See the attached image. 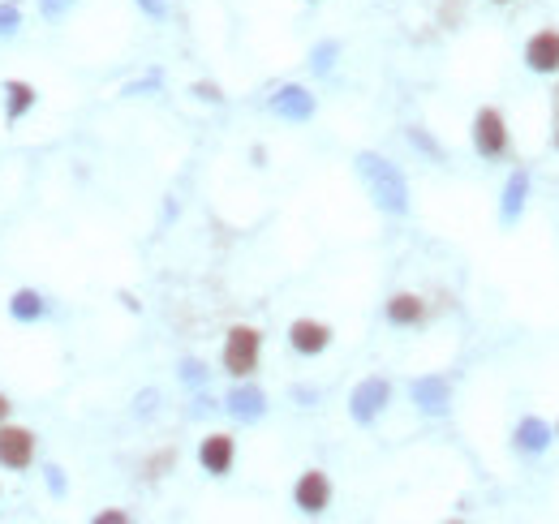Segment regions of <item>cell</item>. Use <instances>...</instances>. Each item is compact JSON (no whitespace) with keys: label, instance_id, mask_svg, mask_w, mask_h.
I'll return each mask as SVG.
<instances>
[{"label":"cell","instance_id":"obj_11","mask_svg":"<svg viewBox=\"0 0 559 524\" xmlns=\"http://www.w3.org/2000/svg\"><path fill=\"white\" fill-rule=\"evenodd\" d=\"M409 400L418 404L426 417H443L452 409V383L443 374H422L409 383Z\"/></svg>","mask_w":559,"mask_h":524},{"label":"cell","instance_id":"obj_20","mask_svg":"<svg viewBox=\"0 0 559 524\" xmlns=\"http://www.w3.org/2000/svg\"><path fill=\"white\" fill-rule=\"evenodd\" d=\"M405 134H409V142H413V147H418L422 155H430V159H448V151H443V147H439V142H435V138H430V134H426V129H422V125H409V129H405Z\"/></svg>","mask_w":559,"mask_h":524},{"label":"cell","instance_id":"obj_31","mask_svg":"<svg viewBox=\"0 0 559 524\" xmlns=\"http://www.w3.org/2000/svg\"><path fill=\"white\" fill-rule=\"evenodd\" d=\"M129 520V512H99L95 516V524H125Z\"/></svg>","mask_w":559,"mask_h":524},{"label":"cell","instance_id":"obj_4","mask_svg":"<svg viewBox=\"0 0 559 524\" xmlns=\"http://www.w3.org/2000/svg\"><path fill=\"white\" fill-rule=\"evenodd\" d=\"M387 404H392V383H387L383 374H366L362 383L349 391V417L357 426H375L387 413Z\"/></svg>","mask_w":559,"mask_h":524},{"label":"cell","instance_id":"obj_8","mask_svg":"<svg viewBox=\"0 0 559 524\" xmlns=\"http://www.w3.org/2000/svg\"><path fill=\"white\" fill-rule=\"evenodd\" d=\"M237 464V439L228 430H211L203 443H198V469L207 477H228Z\"/></svg>","mask_w":559,"mask_h":524},{"label":"cell","instance_id":"obj_35","mask_svg":"<svg viewBox=\"0 0 559 524\" xmlns=\"http://www.w3.org/2000/svg\"><path fill=\"white\" fill-rule=\"evenodd\" d=\"M555 151H559V125H555Z\"/></svg>","mask_w":559,"mask_h":524},{"label":"cell","instance_id":"obj_24","mask_svg":"<svg viewBox=\"0 0 559 524\" xmlns=\"http://www.w3.org/2000/svg\"><path fill=\"white\" fill-rule=\"evenodd\" d=\"M160 82H164V74H147V78H138V82L121 86V95L129 99V95H142V91H160Z\"/></svg>","mask_w":559,"mask_h":524},{"label":"cell","instance_id":"obj_9","mask_svg":"<svg viewBox=\"0 0 559 524\" xmlns=\"http://www.w3.org/2000/svg\"><path fill=\"white\" fill-rule=\"evenodd\" d=\"M336 331L323 323V318H293L289 323V348L297 357H323L332 348Z\"/></svg>","mask_w":559,"mask_h":524},{"label":"cell","instance_id":"obj_23","mask_svg":"<svg viewBox=\"0 0 559 524\" xmlns=\"http://www.w3.org/2000/svg\"><path fill=\"white\" fill-rule=\"evenodd\" d=\"M190 95H194V99H203V104H224V86H220V82H207V78H203V82H194V86H190Z\"/></svg>","mask_w":559,"mask_h":524},{"label":"cell","instance_id":"obj_27","mask_svg":"<svg viewBox=\"0 0 559 524\" xmlns=\"http://www.w3.org/2000/svg\"><path fill=\"white\" fill-rule=\"evenodd\" d=\"M134 5H138L142 13H147V18H155V22H164V18H168V5H164V0H134Z\"/></svg>","mask_w":559,"mask_h":524},{"label":"cell","instance_id":"obj_17","mask_svg":"<svg viewBox=\"0 0 559 524\" xmlns=\"http://www.w3.org/2000/svg\"><path fill=\"white\" fill-rule=\"evenodd\" d=\"M48 314V301H43L39 288H13L9 293V318L13 323H39Z\"/></svg>","mask_w":559,"mask_h":524},{"label":"cell","instance_id":"obj_19","mask_svg":"<svg viewBox=\"0 0 559 524\" xmlns=\"http://www.w3.org/2000/svg\"><path fill=\"white\" fill-rule=\"evenodd\" d=\"M336 56H340V43L336 39L314 43V48H310V69H314V74H327V69L336 65Z\"/></svg>","mask_w":559,"mask_h":524},{"label":"cell","instance_id":"obj_6","mask_svg":"<svg viewBox=\"0 0 559 524\" xmlns=\"http://www.w3.org/2000/svg\"><path fill=\"white\" fill-rule=\"evenodd\" d=\"M267 108L280 116V121H289V125H306L314 112H319V99H314L310 86H301V82H284L276 86V95L267 99Z\"/></svg>","mask_w":559,"mask_h":524},{"label":"cell","instance_id":"obj_15","mask_svg":"<svg viewBox=\"0 0 559 524\" xmlns=\"http://www.w3.org/2000/svg\"><path fill=\"white\" fill-rule=\"evenodd\" d=\"M383 318L392 327H422L426 318H430V305H426V297L409 293V288H400V293H392V297L383 301Z\"/></svg>","mask_w":559,"mask_h":524},{"label":"cell","instance_id":"obj_34","mask_svg":"<svg viewBox=\"0 0 559 524\" xmlns=\"http://www.w3.org/2000/svg\"><path fill=\"white\" fill-rule=\"evenodd\" d=\"M491 5H512V0H491Z\"/></svg>","mask_w":559,"mask_h":524},{"label":"cell","instance_id":"obj_36","mask_svg":"<svg viewBox=\"0 0 559 524\" xmlns=\"http://www.w3.org/2000/svg\"><path fill=\"white\" fill-rule=\"evenodd\" d=\"M555 439H559V421H555Z\"/></svg>","mask_w":559,"mask_h":524},{"label":"cell","instance_id":"obj_12","mask_svg":"<svg viewBox=\"0 0 559 524\" xmlns=\"http://www.w3.org/2000/svg\"><path fill=\"white\" fill-rule=\"evenodd\" d=\"M529 189H534V177H529V168H512L508 181H504V194H499V224L504 228H516L521 224V215L529 207Z\"/></svg>","mask_w":559,"mask_h":524},{"label":"cell","instance_id":"obj_28","mask_svg":"<svg viewBox=\"0 0 559 524\" xmlns=\"http://www.w3.org/2000/svg\"><path fill=\"white\" fill-rule=\"evenodd\" d=\"M155 404H160V391H142V396H138V417L155 413Z\"/></svg>","mask_w":559,"mask_h":524},{"label":"cell","instance_id":"obj_29","mask_svg":"<svg viewBox=\"0 0 559 524\" xmlns=\"http://www.w3.org/2000/svg\"><path fill=\"white\" fill-rule=\"evenodd\" d=\"M293 400H297V404H306V409H310V404L319 400V391H314V387H293Z\"/></svg>","mask_w":559,"mask_h":524},{"label":"cell","instance_id":"obj_7","mask_svg":"<svg viewBox=\"0 0 559 524\" xmlns=\"http://www.w3.org/2000/svg\"><path fill=\"white\" fill-rule=\"evenodd\" d=\"M293 507L301 516H323L332 507V477L323 469H306L293 482Z\"/></svg>","mask_w":559,"mask_h":524},{"label":"cell","instance_id":"obj_13","mask_svg":"<svg viewBox=\"0 0 559 524\" xmlns=\"http://www.w3.org/2000/svg\"><path fill=\"white\" fill-rule=\"evenodd\" d=\"M224 413L233 421H246V426H254L258 417H267V391L254 387L250 378H241V383L224 396Z\"/></svg>","mask_w":559,"mask_h":524},{"label":"cell","instance_id":"obj_25","mask_svg":"<svg viewBox=\"0 0 559 524\" xmlns=\"http://www.w3.org/2000/svg\"><path fill=\"white\" fill-rule=\"evenodd\" d=\"M48 490L56 494V499H65L69 482H65V469H61V464H48Z\"/></svg>","mask_w":559,"mask_h":524},{"label":"cell","instance_id":"obj_1","mask_svg":"<svg viewBox=\"0 0 559 524\" xmlns=\"http://www.w3.org/2000/svg\"><path fill=\"white\" fill-rule=\"evenodd\" d=\"M353 164H357V177H362V185L370 189V198H375V207L383 215H409V181L392 159L379 151H357Z\"/></svg>","mask_w":559,"mask_h":524},{"label":"cell","instance_id":"obj_2","mask_svg":"<svg viewBox=\"0 0 559 524\" xmlns=\"http://www.w3.org/2000/svg\"><path fill=\"white\" fill-rule=\"evenodd\" d=\"M258 361H263V331L254 323H233L224 331V348H220V366L228 378H254Z\"/></svg>","mask_w":559,"mask_h":524},{"label":"cell","instance_id":"obj_5","mask_svg":"<svg viewBox=\"0 0 559 524\" xmlns=\"http://www.w3.org/2000/svg\"><path fill=\"white\" fill-rule=\"evenodd\" d=\"M35 451H39V434L31 426H9V421H0V469L26 473L35 464Z\"/></svg>","mask_w":559,"mask_h":524},{"label":"cell","instance_id":"obj_10","mask_svg":"<svg viewBox=\"0 0 559 524\" xmlns=\"http://www.w3.org/2000/svg\"><path fill=\"white\" fill-rule=\"evenodd\" d=\"M525 69L529 74H542V78L559 74V31L555 26H542V31L525 39Z\"/></svg>","mask_w":559,"mask_h":524},{"label":"cell","instance_id":"obj_37","mask_svg":"<svg viewBox=\"0 0 559 524\" xmlns=\"http://www.w3.org/2000/svg\"><path fill=\"white\" fill-rule=\"evenodd\" d=\"M310 5H314V0H310Z\"/></svg>","mask_w":559,"mask_h":524},{"label":"cell","instance_id":"obj_21","mask_svg":"<svg viewBox=\"0 0 559 524\" xmlns=\"http://www.w3.org/2000/svg\"><path fill=\"white\" fill-rule=\"evenodd\" d=\"M18 26H22V5L18 0H0V39L18 35Z\"/></svg>","mask_w":559,"mask_h":524},{"label":"cell","instance_id":"obj_38","mask_svg":"<svg viewBox=\"0 0 559 524\" xmlns=\"http://www.w3.org/2000/svg\"><path fill=\"white\" fill-rule=\"evenodd\" d=\"M0 494H5V490H0Z\"/></svg>","mask_w":559,"mask_h":524},{"label":"cell","instance_id":"obj_18","mask_svg":"<svg viewBox=\"0 0 559 524\" xmlns=\"http://www.w3.org/2000/svg\"><path fill=\"white\" fill-rule=\"evenodd\" d=\"M172 464H177V447H164V451L142 460V477H147V482H160V477L172 473Z\"/></svg>","mask_w":559,"mask_h":524},{"label":"cell","instance_id":"obj_33","mask_svg":"<svg viewBox=\"0 0 559 524\" xmlns=\"http://www.w3.org/2000/svg\"><path fill=\"white\" fill-rule=\"evenodd\" d=\"M121 301H125V310H134V314L142 310V305H138V297H134V293H121Z\"/></svg>","mask_w":559,"mask_h":524},{"label":"cell","instance_id":"obj_14","mask_svg":"<svg viewBox=\"0 0 559 524\" xmlns=\"http://www.w3.org/2000/svg\"><path fill=\"white\" fill-rule=\"evenodd\" d=\"M551 443H555V426H551V421H542L538 413H525L521 421H516L512 447L521 451V456H542Z\"/></svg>","mask_w":559,"mask_h":524},{"label":"cell","instance_id":"obj_32","mask_svg":"<svg viewBox=\"0 0 559 524\" xmlns=\"http://www.w3.org/2000/svg\"><path fill=\"white\" fill-rule=\"evenodd\" d=\"M9 417H13V400L0 391V421H9Z\"/></svg>","mask_w":559,"mask_h":524},{"label":"cell","instance_id":"obj_16","mask_svg":"<svg viewBox=\"0 0 559 524\" xmlns=\"http://www.w3.org/2000/svg\"><path fill=\"white\" fill-rule=\"evenodd\" d=\"M0 95H5V121L9 125L22 121V116L39 104L35 82H26V78H5V82H0Z\"/></svg>","mask_w":559,"mask_h":524},{"label":"cell","instance_id":"obj_22","mask_svg":"<svg viewBox=\"0 0 559 524\" xmlns=\"http://www.w3.org/2000/svg\"><path fill=\"white\" fill-rule=\"evenodd\" d=\"M181 383L185 387H207V366L198 357H185L181 361Z\"/></svg>","mask_w":559,"mask_h":524},{"label":"cell","instance_id":"obj_3","mask_svg":"<svg viewBox=\"0 0 559 524\" xmlns=\"http://www.w3.org/2000/svg\"><path fill=\"white\" fill-rule=\"evenodd\" d=\"M469 142L482 159H504L512 151V134H508V116L499 112L495 104H482L473 112V125H469Z\"/></svg>","mask_w":559,"mask_h":524},{"label":"cell","instance_id":"obj_26","mask_svg":"<svg viewBox=\"0 0 559 524\" xmlns=\"http://www.w3.org/2000/svg\"><path fill=\"white\" fill-rule=\"evenodd\" d=\"M78 0H39V9H43V18H65L69 9H74Z\"/></svg>","mask_w":559,"mask_h":524},{"label":"cell","instance_id":"obj_30","mask_svg":"<svg viewBox=\"0 0 559 524\" xmlns=\"http://www.w3.org/2000/svg\"><path fill=\"white\" fill-rule=\"evenodd\" d=\"M456 18H461V0H448V9H443V26H456Z\"/></svg>","mask_w":559,"mask_h":524}]
</instances>
